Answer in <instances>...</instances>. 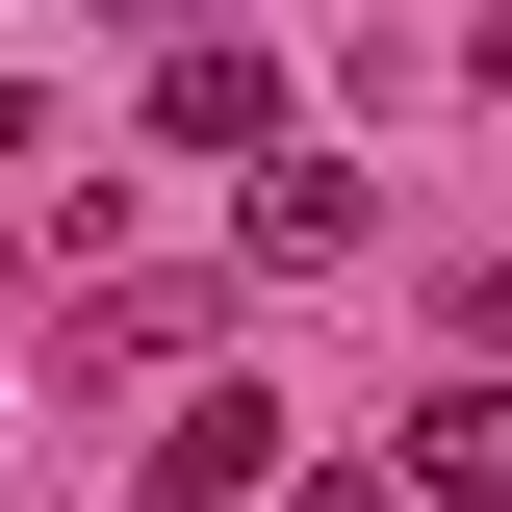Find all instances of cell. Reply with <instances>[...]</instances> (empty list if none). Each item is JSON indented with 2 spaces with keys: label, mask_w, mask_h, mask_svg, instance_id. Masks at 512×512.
Masks as SVG:
<instances>
[{
  "label": "cell",
  "mask_w": 512,
  "mask_h": 512,
  "mask_svg": "<svg viewBox=\"0 0 512 512\" xmlns=\"http://www.w3.org/2000/svg\"><path fill=\"white\" fill-rule=\"evenodd\" d=\"M0 180H26V77H0Z\"/></svg>",
  "instance_id": "cell-5"
},
{
  "label": "cell",
  "mask_w": 512,
  "mask_h": 512,
  "mask_svg": "<svg viewBox=\"0 0 512 512\" xmlns=\"http://www.w3.org/2000/svg\"><path fill=\"white\" fill-rule=\"evenodd\" d=\"M384 487H436V512H487L512 487V384H410V461Z\"/></svg>",
  "instance_id": "cell-3"
},
{
  "label": "cell",
  "mask_w": 512,
  "mask_h": 512,
  "mask_svg": "<svg viewBox=\"0 0 512 512\" xmlns=\"http://www.w3.org/2000/svg\"><path fill=\"white\" fill-rule=\"evenodd\" d=\"M282 487V384H180V436H154V512H256Z\"/></svg>",
  "instance_id": "cell-1"
},
{
  "label": "cell",
  "mask_w": 512,
  "mask_h": 512,
  "mask_svg": "<svg viewBox=\"0 0 512 512\" xmlns=\"http://www.w3.org/2000/svg\"><path fill=\"white\" fill-rule=\"evenodd\" d=\"M154 128H180V154H256V128H282V77H256V52H180V77H154Z\"/></svg>",
  "instance_id": "cell-4"
},
{
  "label": "cell",
  "mask_w": 512,
  "mask_h": 512,
  "mask_svg": "<svg viewBox=\"0 0 512 512\" xmlns=\"http://www.w3.org/2000/svg\"><path fill=\"white\" fill-rule=\"evenodd\" d=\"M231 231H256V282H308V256H359V180H333L308 128H256V180H231Z\"/></svg>",
  "instance_id": "cell-2"
}]
</instances>
